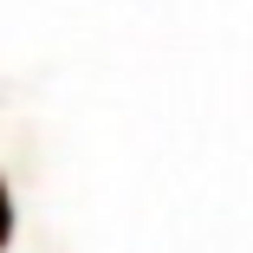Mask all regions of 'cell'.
Segmentation results:
<instances>
[{
  "label": "cell",
  "mask_w": 253,
  "mask_h": 253,
  "mask_svg": "<svg viewBox=\"0 0 253 253\" xmlns=\"http://www.w3.org/2000/svg\"><path fill=\"white\" fill-rule=\"evenodd\" d=\"M0 234H7V201H0Z\"/></svg>",
  "instance_id": "6da1fadb"
}]
</instances>
